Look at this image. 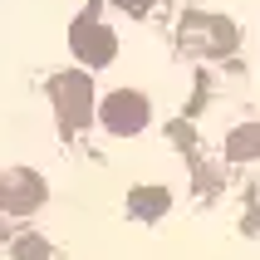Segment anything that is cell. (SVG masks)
Instances as JSON below:
<instances>
[{"mask_svg": "<svg viewBox=\"0 0 260 260\" xmlns=\"http://www.w3.org/2000/svg\"><path fill=\"white\" fill-rule=\"evenodd\" d=\"M49 99H54V113H59V128L74 133L93 118V74H54L49 79Z\"/></svg>", "mask_w": 260, "mask_h": 260, "instance_id": "6da1fadb", "label": "cell"}, {"mask_svg": "<svg viewBox=\"0 0 260 260\" xmlns=\"http://www.w3.org/2000/svg\"><path fill=\"white\" fill-rule=\"evenodd\" d=\"M44 206V182L40 172H29V167H10V172H0V211H10V216H29V211H40Z\"/></svg>", "mask_w": 260, "mask_h": 260, "instance_id": "7a4b0ae2", "label": "cell"}, {"mask_svg": "<svg viewBox=\"0 0 260 260\" xmlns=\"http://www.w3.org/2000/svg\"><path fill=\"white\" fill-rule=\"evenodd\" d=\"M103 128L118 133V138H128V133H143L147 128V99L143 93H133V88H118V93H108L99 108Z\"/></svg>", "mask_w": 260, "mask_h": 260, "instance_id": "3957f363", "label": "cell"}, {"mask_svg": "<svg viewBox=\"0 0 260 260\" xmlns=\"http://www.w3.org/2000/svg\"><path fill=\"white\" fill-rule=\"evenodd\" d=\"M113 49H118V44H113V35H108L103 25H93L88 15L79 20V25H74V54L84 59L88 69H99V64H108V59H113Z\"/></svg>", "mask_w": 260, "mask_h": 260, "instance_id": "277c9868", "label": "cell"}, {"mask_svg": "<svg viewBox=\"0 0 260 260\" xmlns=\"http://www.w3.org/2000/svg\"><path fill=\"white\" fill-rule=\"evenodd\" d=\"M167 206H172V197H167V191H162V187H138V191H133V197H128V211H133V216H143V221L162 216Z\"/></svg>", "mask_w": 260, "mask_h": 260, "instance_id": "5b68a950", "label": "cell"}, {"mask_svg": "<svg viewBox=\"0 0 260 260\" xmlns=\"http://www.w3.org/2000/svg\"><path fill=\"white\" fill-rule=\"evenodd\" d=\"M226 152H231L236 162H255V157H260V123L236 128V133H231V143H226Z\"/></svg>", "mask_w": 260, "mask_h": 260, "instance_id": "8992f818", "label": "cell"}, {"mask_svg": "<svg viewBox=\"0 0 260 260\" xmlns=\"http://www.w3.org/2000/svg\"><path fill=\"white\" fill-rule=\"evenodd\" d=\"M15 260H49V241H44V236H20Z\"/></svg>", "mask_w": 260, "mask_h": 260, "instance_id": "52a82bcc", "label": "cell"}, {"mask_svg": "<svg viewBox=\"0 0 260 260\" xmlns=\"http://www.w3.org/2000/svg\"><path fill=\"white\" fill-rule=\"evenodd\" d=\"M118 5H128V10H147V0H118Z\"/></svg>", "mask_w": 260, "mask_h": 260, "instance_id": "ba28073f", "label": "cell"}]
</instances>
